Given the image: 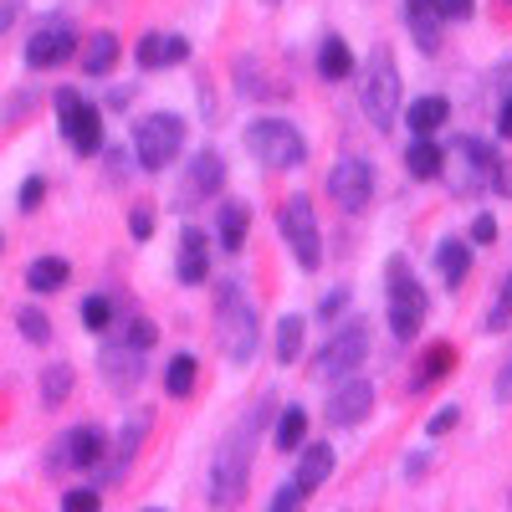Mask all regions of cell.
<instances>
[{"mask_svg": "<svg viewBox=\"0 0 512 512\" xmlns=\"http://www.w3.org/2000/svg\"><path fill=\"white\" fill-rule=\"evenodd\" d=\"M256 425H262V410H251L241 420V431L221 446L216 466H210V502L216 507H236L246 497V477H251V441H256Z\"/></svg>", "mask_w": 512, "mask_h": 512, "instance_id": "6da1fadb", "label": "cell"}, {"mask_svg": "<svg viewBox=\"0 0 512 512\" xmlns=\"http://www.w3.org/2000/svg\"><path fill=\"white\" fill-rule=\"evenodd\" d=\"M359 103L369 113V123L379 134H390L395 128V108H400V67L390 57V47H374L364 72H359Z\"/></svg>", "mask_w": 512, "mask_h": 512, "instance_id": "7a4b0ae2", "label": "cell"}, {"mask_svg": "<svg viewBox=\"0 0 512 512\" xmlns=\"http://www.w3.org/2000/svg\"><path fill=\"white\" fill-rule=\"evenodd\" d=\"M492 169H497V154H492V144H482V139H451L446 149H441V180H446V190L451 195H472V190H482L487 180H492Z\"/></svg>", "mask_w": 512, "mask_h": 512, "instance_id": "3957f363", "label": "cell"}, {"mask_svg": "<svg viewBox=\"0 0 512 512\" xmlns=\"http://www.w3.org/2000/svg\"><path fill=\"white\" fill-rule=\"evenodd\" d=\"M216 323H221V354L231 364H251L256 338H262V333H256V313H251L246 292L236 282H226L221 297H216Z\"/></svg>", "mask_w": 512, "mask_h": 512, "instance_id": "277c9868", "label": "cell"}, {"mask_svg": "<svg viewBox=\"0 0 512 512\" xmlns=\"http://www.w3.org/2000/svg\"><path fill=\"white\" fill-rule=\"evenodd\" d=\"M246 149H251L256 164H272V169H297L308 159L303 134H297L292 123H282V118H256L246 128Z\"/></svg>", "mask_w": 512, "mask_h": 512, "instance_id": "5b68a950", "label": "cell"}, {"mask_svg": "<svg viewBox=\"0 0 512 512\" xmlns=\"http://www.w3.org/2000/svg\"><path fill=\"white\" fill-rule=\"evenodd\" d=\"M420 323H425V287L415 282L405 256H395L390 262V333H395V344H410L420 333Z\"/></svg>", "mask_w": 512, "mask_h": 512, "instance_id": "8992f818", "label": "cell"}, {"mask_svg": "<svg viewBox=\"0 0 512 512\" xmlns=\"http://www.w3.org/2000/svg\"><path fill=\"white\" fill-rule=\"evenodd\" d=\"M364 354H369V328H364L359 318H349V323H338V333L313 354V374L338 384L344 374H354V369L364 364Z\"/></svg>", "mask_w": 512, "mask_h": 512, "instance_id": "52a82bcc", "label": "cell"}, {"mask_svg": "<svg viewBox=\"0 0 512 512\" xmlns=\"http://www.w3.org/2000/svg\"><path fill=\"white\" fill-rule=\"evenodd\" d=\"M180 144H185V118H175V113H149L134 123V154L144 169H164L180 154Z\"/></svg>", "mask_w": 512, "mask_h": 512, "instance_id": "ba28073f", "label": "cell"}, {"mask_svg": "<svg viewBox=\"0 0 512 512\" xmlns=\"http://www.w3.org/2000/svg\"><path fill=\"white\" fill-rule=\"evenodd\" d=\"M282 236H287V246L297 256V267L313 272L323 262V231H318V216H313V200L308 195H292L282 205Z\"/></svg>", "mask_w": 512, "mask_h": 512, "instance_id": "9c48e42d", "label": "cell"}, {"mask_svg": "<svg viewBox=\"0 0 512 512\" xmlns=\"http://www.w3.org/2000/svg\"><path fill=\"white\" fill-rule=\"evenodd\" d=\"M57 118H62V139L77 154H98L103 149V113L93 103H82V93L62 88L57 93Z\"/></svg>", "mask_w": 512, "mask_h": 512, "instance_id": "30bf717a", "label": "cell"}, {"mask_svg": "<svg viewBox=\"0 0 512 512\" xmlns=\"http://www.w3.org/2000/svg\"><path fill=\"white\" fill-rule=\"evenodd\" d=\"M328 195L338 210H349V216H359V210L374 200V164L349 154V159H338L333 164V175H328Z\"/></svg>", "mask_w": 512, "mask_h": 512, "instance_id": "8fae6325", "label": "cell"}, {"mask_svg": "<svg viewBox=\"0 0 512 512\" xmlns=\"http://www.w3.org/2000/svg\"><path fill=\"white\" fill-rule=\"evenodd\" d=\"M72 52H77V31H72V21H41V26L26 36V67H36V72L62 67Z\"/></svg>", "mask_w": 512, "mask_h": 512, "instance_id": "7c38bea8", "label": "cell"}, {"mask_svg": "<svg viewBox=\"0 0 512 512\" xmlns=\"http://www.w3.org/2000/svg\"><path fill=\"white\" fill-rule=\"evenodd\" d=\"M98 364H103V384H108L113 395H134L139 390V379H144V349H134V344H123V338H118V344L103 349Z\"/></svg>", "mask_w": 512, "mask_h": 512, "instance_id": "4fadbf2b", "label": "cell"}, {"mask_svg": "<svg viewBox=\"0 0 512 512\" xmlns=\"http://www.w3.org/2000/svg\"><path fill=\"white\" fill-rule=\"evenodd\" d=\"M369 410H374V384L354 379V374L338 379V390L328 395V420L333 425H359V420H369Z\"/></svg>", "mask_w": 512, "mask_h": 512, "instance_id": "5bb4252c", "label": "cell"}, {"mask_svg": "<svg viewBox=\"0 0 512 512\" xmlns=\"http://www.w3.org/2000/svg\"><path fill=\"white\" fill-rule=\"evenodd\" d=\"M62 456H57V466L67 461V466H98L103 461V451H108V436L98 431V425H77V431H67L62 436V446H57Z\"/></svg>", "mask_w": 512, "mask_h": 512, "instance_id": "9a60e30c", "label": "cell"}, {"mask_svg": "<svg viewBox=\"0 0 512 512\" xmlns=\"http://www.w3.org/2000/svg\"><path fill=\"white\" fill-rule=\"evenodd\" d=\"M221 185H226V164H221V154H195L190 159V175H185V200H210V195H221Z\"/></svg>", "mask_w": 512, "mask_h": 512, "instance_id": "2e32d148", "label": "cell"}, {"mask_svg": "<svg viewBox=\"0 0 512 512\" xmlns=\"http://www.w3.org/2000/svg\"><path fill=\"white\" fill-rule=\"evenodd\" d=\"M134 57H139V67H180L185 57H190V41L185 36H144L139 47H134Z\"/></svg>", "mask_w": 512, "mask_h": 512, "instance_id": "e0dca14e", "label": "cell"}, {"mask_svg": "<svg viewBox=\"0 0 512 512\" xmlns=\"http://www.w3.org/2000/svg\"><path fill=\"white\" fill-rule=\"evenodd\" d=\"M175 272H180V282H185V287H195V282H205V277H210V246H205V236H200V231H185V236H180Z\"/></svg>", "mask_w": 512, "mask_h": 512, "instance_id": "ac0fdd59", "label": "cell"}, {"mask_svg": "<svg viewBox=\"0 0 512 512\" xmlns=\"http://www.w3.org/2000/svg\"><path fill=\"white\" fill-rule=\"evenodd\" d=\"M328 477H333V446H323V441L303 446V461H297V482H303L308 492H318Z\"/></svg>", "mask_w": 512, "mask_h": 512, "instance_id": "d6986e66", "label": "cell"}, {"mask_svg": "<svg viewBox=\"0 0 512 512\" xmlns=\"http://www.w3.org/2000/svg\"><path fill=\"white\" fill-rule=\"evenodd\" d=\"M405 169L415 180H441V144L431 134H415V144L405 149Z\"/></svg>", "mask_w": 512, "mask_h": 512, "instance_id": "ffe728a7", "label": "cell"}, {"mask_svg": "<svg viewBox=\"0 0 512 512\" xmlns=\"http://www.w3.org/2000/svg\"><path fill=\"white\" fill-rule=\"evenodd\" d=\"M451 118V103L441 98V93H425V98H415L410 103V113H405V123L415 128V134H436V128Z\"/></svg>", "mask_w": 512, "mask_h": 512, "instance_id": "44dd1931", "label": "cell"}, {"mask_svg": "<svg viewBox=\"0 0 512 512\" xmlns=\"http://www.w3.org/2000/svg\"><path fill=\"white\" fill-rule=\"evenodd\" d=\"M436 267H441L446 287H461L466 272H472V246H466V241H441L436 246Z\"/></svg>", "mask_w": 512, "mask_h": 512, "instance_id": "7402d4cb", "label": "cell"}, {"mask_svg": "<svg viewBox=\"0 0 512 512\" xmlns=\"http://www.w3.org/2000/svg\"><path fill=\"white\" fill-rule=\"evenodd\" d=\"M72 277V267L62 262V256H36V262L26 267V287L31 292H62Z\"/></svg>", "mask_w": 512, "mask_h": 512, "instance_id": "603a6c76", "label": "cell"}, {"mask_svg": "<svg viewBox=\"0 0 512 512\" xmlns=\"http://www.w3.org/2000/svg\"><path fill=\"white\" fill-rule=\"evenodd\" d=\"M246 231H251V210H246L241 200H226V205H221V221H216L221 246H226V251H241V246H246Z\"/></svg>", "mask_w": 512, "mask_h": 512, "instance_id": "cb8c5ba5", "label": "cell"}, {"mask_svg": "<svg viewBox=\"0 0 512 512\" xmlns=\"http://www.w3.org/2000/svg\"><path fill=\"white\" fill-rule=\"evenodd\" d=\"M451 364H456V349H451V344H436V349H425V354H420V364H415V379H410V390H425V384L446 379V374H451Z\"/></svg>", "mask_w": 512, "mask_h": 512, "instance_id": "d4e9b609", "label": "cell"}, {"mask_svg": "<svg viewBox=\"0 0 512 512\" xmlns=\"http://www.w3.org/2000/svg\"><path fill=\"white\" fill-rule=\"evenodd\" d=\"M318 72H323L328 82H344V77H354V52H349L338 36H328L323 47H318Z\"/></svg>", "mask_w": 512, "mask_h": 512, "instance_id": "484cf974", "label": "cell"}, {"mask_svg": "<svg viewBox=\"0 0 512 512\" xmlns=\"http://www.w3.org/2000/svg\"><path fill=\"white\" fill-rule=\"evenodd\" d=\"M113 62H118V36H113V31H98V36L88 41V52H82V72L103 77V72H113Z\"/></svg>", "mask_w": 512, "mask_h": 512, "instance_id": "4316f807", "label": "cell"}, {"mask_svg": "<svg viewBox=\"0 0 512 512\" xmlns=\"http://www.w3.org/2000/svg\"><path fill=\"white\" fill-rule=\"evenodd\" d=\"M277 451H303V441H308V410H297V405H287L282 410V420H277Z\"/></svg>", "mask_w": 512, "mask_h": 512, "instance_id": "83f0119b", "label": "cell"}, {"mask_svg": "<svg viewBox=\"0 0 512 512\" xmlns=\"http://www.w3.org/2000/svg\"><path fill=\"white\" fill-rule=\"evenodd\" d=\"M144 431H149V415L139 410L134 420L123 425V436H118V466H113V477H123V472H128V461L139 456V441H144Z\"/></svg>", "mask_w": 512, "mask_h": 512, "instance_id": "f1b7e54d", "label": "cell"}, {"mask_svg": "<svg viewBox=\"0 0 512 512\" xmlns=\"http://www.w3.org/2000/svg\"><path fill=\"white\" fill-rule=\"evenodd\" d=\"M67 395H72V364H47L41 369V400L57 410Z\"/></svg>", "mask_w": 512, "mask_h": 512, "instance_id": "f546056e", "label": "cell"}, {"mask_svg": "<svg viewBox=\"0 0 512 512\" xmlns=\"http://www.w3.org/2000/svg\"><path fill=\"white\" fill-rule=\"evenodd\" d=\"M195 369H200V364H195L190 354H180V359H169V369H164V390L175 395V400H185V395L195 390Z\"/></svg>", "mask_w": 512, "mask_h": 512, "instance_id": "4dcf8cb0", "label": "cell"}, {"mask_svg": "<svg viewBox=\"0 0 512 512\" xmlns=\"http://www.w3.org/2000/svg\"><path fill=\"white\" fill-rule=\"evenodd\" d=\"M303 318H282L277 323V364H297V354H303Z\"/></svg>", "mask_w": 512, "mask_h": 512, "instance_id": "1f68e13d", "label": "cell"}, {"mask_svg": "<svg viewBox=\"0 0 512 512\" xmlns=\"http://www.w3.org/2000/svg\"><path fill=\"white\" fill-rule=\"evenodd\" d=\"M16 328H21L26 344H52V323H47V313H36V308H21Z\"/></svg>", "mask_w": 512, "mask_h": 512, "instance_id": "d6a6232c", "label": "cell"}, {"mask_svg": "<svg viewBox=\"0 0 512 512\" xmlns=\"http://www.w3.org/2000/svg\"><path fill=\"white\" fill-rule=\"evenodd\" d=\"M82 323H88L93 333H108V328H113V303H108L103 292H93L88 303H82Z\"/></svg>", "mask_w": 512, "mask_h": 512, "instance_id": "836d02e7", "label": "cell"}, {"mask_svg": "<svg viewBox=\"0 0 512 512\" xmlns=\"http://www.w3.org/2000/svg\"><path fill=\"white\" fill-rule=\"evenodd\" d=\"M507 323H512V272L502 277V292H497V303L487 313V333H502Z\"/></svg>", "mask_w": 512, "mask_h": 512, "instance_id": "e575fe53", "label": "cell"}, {"mask_svg": "<svg viewBox=\"0 0 512 512\" xmlns=\"http://www.w3.org/2000/svg\"><path fill=\"white\" fill-rule=\"evenodd\" d=\"M123 344H134V349H144V354H149V349L159 344V328H154L149 318H134V323L123 328Z\"/></svg>", "mask_w": 512, "mask_h": 512, "instance_id": "d590c367", "label": "cell"}, {"mask_svg": "<svg viewBox=\"0 0 512 512\" xmlns=\"http://www.w3.org/2000/svg\"><path fill=\"white\" fill-rule=\"evenodd\" d=\"M303 497H308V487H303V482L292 477V482H282V487L272 492V512H292V507L303 502Z\"/></svg>", "mask_w": 512, "mask_h": 512, "instance_id": "8d00e7d4", "label": "cell"}, {"mask_svg": "<svg viewBox=\"0 0 512 512\" xmlns=\"http://www.w3.org/2000/svg\"><path fill=\"white\" fill-rule=\"evenodd\" d=\"M98 502H103V497H98L93 487H72V492H62V507H67V512H98Z\"/></svg>", "mask_w": 512, "mask_h": 512, "instance_id": "74e56055", "label": "cell"}, {"mask_svg": "<svg viewBox=\"0 0 512 512\" xmlns=\"http://www.w3.org/2000/svg\"><path fill=\"white\" fill-rule=\"evenodd\" d=\"M41 195H47V180L31 175V180L21 185V195H16V200H21V210H36V205H41Z\"/></svg>", "mask_w": 512, "mask_h": 512, "instance_id": "f35d334b", "label": "cell"}, {"mask_svg": "<svg viewBox=\"0 0 512 512\" xmlns=\"http://www.w3.org/2000/svg\"><path fill=\"white\" fill-rule=\"evenodd\" d=\"M128 231H134V241H149L154 236V210H134V216H128Z\"/></svg>", "mask_w": 512, "mask_h": 512, "instance_id": "ab89813d", "label": "cell"}, {"mask_svg": "<svg viewBox=\"0 0 512 512\" xmlns=\"http://www.w3.org/2000/svg\"><path fill=\"white\" fill-rule=\"evenodd\" d=\"M436 11H441L446 21H466V16L477 11V0H436Z\"/></svg>", "mask_w": 512, "mask_h": 512, "instance_id": "60d3db41", "label": "cell"}, {"mask_svg": "<svg viewBox=\"0 0 512 512\" xmlns=\"http://www.w3.org/2000/svg\"><path fill=\"white\" fill-rule=\"evenodd\" d=\"M344 308H349V292L338 287V292H328V297H323V308H318V318H338V313H344Z\"/></svg>", "mask_w": 512, "mask_h": 512, "instance_id": "b9f144b4", "label": "cell"}, {"mask_svg": "<svg viewBox=\"0 0 512 512\" xmlns=\"http://www.w3.org/2000/svg\"><path fill=\"white\" fill-rule=\"evenodd\" d=\"M456 420H461V410H456V405H446L441 415H431V436H446V431H456Z\"/></svg>", "mask_w": 512, "mask_h": 512, "instance_id": "7bdbcfd3", "label": "cell"}, {"mask_svg": "<svg viewBox=\"0 0 512 512\" xmlns=\"http://www.w3.org/2000/svg\"><path fill=\"white\" fill-rule=\"evenodd\" d=\"M472 241H477V246H492V241H497V221H492V216H477V221H472Z\"/></svg>", "mask_w": 512, "mask_h": 512, "instance_id": "ee69618b", "label": "cell"}, {"mask_svg": "<svg viewBox=\"0 0 512 512\" xmlns=\"http://www.w3.org/2000/svg\"><path fill=\"white\" fill-rule=\"evenodd\" d=\"M492 185H497V195H502V200H512V164H502V159H497V169H492Z\"/></svg>", "mask_w": 512, "mask_h": 512, "instance_id": "f6af8a7d", "label": "cell"}, {"mask_svg": "<svg viewBox=\"0 0 512 512\" xmlns=\"http://www.w3.org/2000/svg\"><path fill=\"white\" fill-rule=\"evenodd\" d=\"M497 405H512V354H507V364L497 374Z\"/></svg>", "mask_w": 512, "mask_h": 512, "instance_id": "bcb514c9", "label": "cell"}, {"mask_svg": "<svg viewBox=\"0 0 512 512\" xmlns=\"http://www.w3.org/2000/svg\"><path fill=\"white\" fill-rule=\"evenodd\" d=\"M425 466H431V451H415L410 461H405V477L415 482V477H425Z\"/></svg>", "mask_w": 512, "mask_h": 512, "instance_id": "7dc6e473", "label": "cell"}, {"mask_svg": "<svg viewBox=\"0 0 512 512\" xmlns=\"http://www.w3.org/2000/svg\"><path fill=\"white\" fill-rule=\"evenodd\" d=\"M497 134H502V139H512V93L502 98V113H497Z\"/></svg>", "mask_w": 512, "mask_h": 512, "instance_id": "c3c4849f", "label": "cell"}, {"mask_svg": "<svg viewBox=\"0 0 512 512\" xmlns=\"http://www.w3.org/2000/svg\"><path fill=\"white\" fill-rule=\"evenodd\" d=\"M11 21H16V0H0V36L11 31Z\"/></svg>", "mask_w": 512, "mask_h": 512, "instance_id": "681fc988", "label": "cell"}, {"mask_svg": "<svg viewBox=\"0 0 512 512\" xmlns=\"http://www.w3.org/2000/svg\"><path fill=\"white\" fill-rule=\"evenodd\" d=\"M425 11H436V0H405V21L410 16H425Z\"/></svg>", "mask_w": 512, "mask_h": 512, "instance_id": "f907efd6", "label": "cell"}]
</instances>
